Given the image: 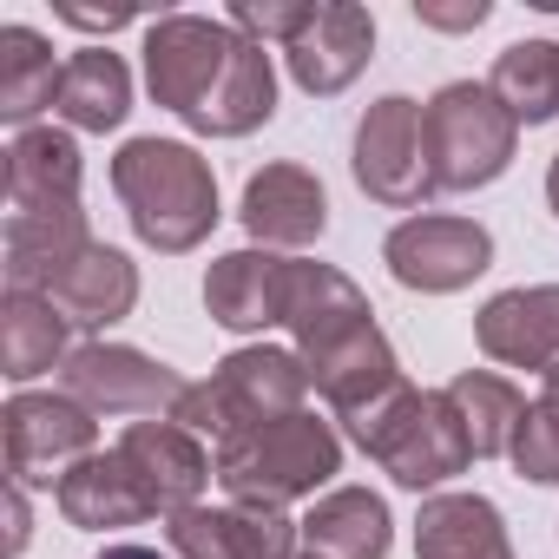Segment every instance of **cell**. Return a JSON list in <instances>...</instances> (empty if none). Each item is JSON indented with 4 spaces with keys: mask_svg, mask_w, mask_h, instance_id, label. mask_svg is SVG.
Instances as JSON below:
<instances>
[{
    "mask_svg": "<svg viewBox=\"0 0 559 559\" xmlns=\"http://www.w3.org/2000/svg\"><path fill=\"white\" fill-rule=\"evenodd\" d=\"M119 461L132 467V480L145 487V500H152V513H185V507H198V493H204V480L217 474V461L198 448V435L191 428H178V421H132L126 435H119Z\"/></svg>",
    "mask_w": 559,
    "mask_h": 559,
    "instance_id": "cell-15",
    "label": "cell"
},
{
    "mask_svg": "<svg viewBox=\"0 0 559 559\" xmlns=\"http://www.w3.org/2000/svg\"><path fill=\"white\" fill-rule=\"evenodd\" d=\"M237 217L263 250H304V243L323 237L330 198H323V178L304 171V165H263V171H250Z\"/></svg>",
    "mask_w": 559,
    "mask_h": 559,
    "instance_id": "cell-17",
    "label": "cell"
},
{
    "mask_svg": "<svg viewBox=\"0 0 559 559\" xmlns=\"http://www.w3.org/2000/svg\"><path fill=\"white\" fill-rule=\"evenodd\" d=\"M448 402L461 408V421H467V441H474V454H480V461H493V454H513V435H520V421H526V395H520L507 376L461 369V376L448 382Z\"/></svg>",
    "mask_w": 559,
    "mask_h": 559,
    "instance_id": "cell-26",
    "label": "cell"
},
{
    "mask_svg": "<svg viewBox=\"0 0 559 559\" xmlns=\"http://www.w3.org/2000/svg\"><path fill=\"white\" fill-rule=\"evenodd\" d=\"M546 204H552V217H559V158L546 165Z\"/></svg>",
    "mask_w": 559,
    "mask_h": 559,
    "instance_id": "cell-34",
    "label": "cell"
},
{
    "mask_svg": "<svg viewBox=\"0 0 559 559\" xmlns=\"http://www.w3.org/2000/svg\"><path fill=\"white\" fill-rule=\"evenodd\" d=\"M290 60V80L317 99L343 93L369 60H376V21L369 8H349V0H330V8H317V21L304 27L297 47H284Z\"/></svg>",
    "mask_w": 559,
    "mask_h": 559,
    "instance_id": "cell-18",
    "label": "cell"
},
{
    "mask_svg": "<svg viewBox=\"0 0 559 559\" xmlns=\"http://www.w3.org/2000/svg\"><path fill=\"white\" fill-rule=\"evenodd\" d=\"M290 284H297V257H276V250L250 243V250H230V257L211 263L204 310H211V323H224L237 336H257V330L290 317Z\"/></svg>",
    "mask_w": 559,
    "mask_h": 559,
    "instance_id": "cell-14",
    "label": "cell"
},
{
    "mask_svg": "<svg viewBox=\"0 0 559 559\" xmlns=\"http://www.w3.org/2000/svg\"><path fill=\"white\" fill-rule=\"evenodd\" d=\"M343 428H349V441L362 454L382 461V474L395 487H415V493L467 474V461H474L467 421L448 402V389H402V395H389L382 408H369V415H356Z\"/></svg>",
    "mask_w": 559,
    "mask_h": 559,
    "instance_id": "cell-5",
    "label": "cell"
},
{
    "mask_svg": "<svg viewBox=\"0 0 559 559\" xmlns=\"http://www.w3.org/2000/svg\"><path fill=\"white\" fill-rule=\"evenodd\" d=\"M474 343H480V356H493L500 369L552 376V369H559V284H533V290H500V297H487L480 317H474Z\"/></svg>",
    "mask_w": 559,
    "mask_h": 559,
    "instance_id": "cell-16",
    "label": "cell"
},
{
    "mask_svg": "<svg viewBox=\"0 0 559 559\" xmlns=\"http://www.w3.org/2000/svg\"><path fill=\"white\" fill-rule=\"evenodd\" d=\"M493 99L513 112V126H546L559 119V47L552 40H513L493 60Z\"/></svg>",
    "mask_w": 559,
    "mask_h": 559,
    "instance_id": "cell-27",
    "label": "cell"
},
{
    "mask_svg": "<svg viewBox=\"0 0 559 559\" xmlns=\"http://www.w3.org/2000/svg\"><path fill=\"white\" fill-rule=\"evenodd\" d=\"M487 14H493L487 0H461V8H435V0H421V8H415V21L421 27H441V34H474Z\"/></svg>",
    "mask_w": 559,
    "mask_h": 559,
    "instance_id": "cell-30",
    "label": "cell"
},
{
    "mask_svg": "<svg viewBox=\"0 0 559 559\" xmlns=\"http://www.w3.org/2000/svg\"><path fill=\"white\" fill-rule=\"evenodd\" d=\"M185 376L152 362L145 349L126 343H80L60 369V395H73L93 415H139V421H171L185 402Z\"/></svg>",
    "mask_w": 559,
    "mask_h": 559,
    "instance_id": "cell-9",
    "label": "cell"
},
{
    "mask_svg": "<svg viewBox=\"0 0 559 559\" xmlns=\"http://www.w3.org/2000/svg\"><path fill=\"white\" fill-rule=\"evenodd\" d=\"M171 559H297L304 520H284L276 507H185L165 526Z\"/></svg>",
    "mask_w": 559,
    "mask_h": 559,
    "instance_id": "cell-13",
    "label": "cell"
},
{
    "mask_svg": "<svg viewBox=\"0 0 559 559\" xmlns=\"http://www.w3.org/2000/svg\"><path fill=\"white\" fill-rule=\"evenodd\" d=\"M8 224H86L80 145L60 126H27L8 145Z\"/></svg>",
    "mask_w": 559,
    "mask_h": 559,
    "instance_id": "cell-12",
    "label": "cell"
},
{
    "mask_svg": "<svg viewBox=\"0 0 559 559\" xmlns=\"http://www.w3.org/2000/svg\"><path fill=\"white\" fill-rule=\"evenodd\" d=\"M304 559H310V552H304Z\"/></svg>",
    "mask_w": 559,
    "mask_h": 559,
    "instance_id": "cell-35",
    "label": "cell"
},
{
    "mask_svg": "<svg viewBox=\"0 0 559 559\" xmlns=\"http://www.w3.org/2000/svg\"><path fill=\"white\" fill-rule=\"evenodd\" d=\"M428 165H435V191H474V185H493L507 165H513V145H520V126L513 112L493 99V86H474V80H454L428 99Z\"/></svg>",
    "mask_w": 559,
    "mask_h": 559,
    "instance_id": "cell-7",
    "label": "cell"
},
{
    "mask_svg": "<svg viewBox=\"0 0 559 559\" xmlns=\"http://www.w3.org/2000/svg\"><path fill=\"white\" fill-rule=\"evenodd\" d=\"M112 191L158 257H185L217 230V178L178 139H132L112 158Z\"/></svg>",
    "mask_w": 559,
    "mask_h": 559,
    "instance_id": "cell-3",
    "label": "cell"
},
{
    "mask_svg": "<svg viewBox=\"0 0 559 559\" xmlns=\"http://www.w3.org/2000/svg\"><path fill=\"white\" fill-rule=\"evenodd\" d=\"M507 461L520 467V480L559 487V369L546 376L539 402L526 408V421H520V435H513V454H507Z\"/></svg>",
    "mask_w": 559,
    "mask_h": 559,
    "instance_id": "cell-28",
    "label": "cell"
},
{
    "mask_svg": "<svg viewBox=\"0 0 559 559\" xmlns=\"http://www.w3.org/2000/svg\"><path fill=\"white\" fill-rule=\"evenodd\" d=\"M317 21V0H237L230 8V27L243 34V40H284V47H297L304 40V27Z\"/></svg>",
    "mask_w": 559,
    "mask_h": 559,
    "instance_id": "cell-29",
    "label": "cell"
},
{
    "mask_svg": "<svg viewBox=\"0 0 559 559\" xmlns=\"http://www.w3.org/2000/svg\"><path fill=\"white\" fill-rule=\"evenodd\" d=\"M336 467H343V441L310 408H297L284 421H257V428L217 441V487L237 507H276L284 513L290 500L317 493Z\"/></svg>",
    "mask_w": 559,
    "mask_h": 559,
    "instance_id": "cell-4",
    "label": "cell"
},
{
    "mask_svg": "<svg viewBox=\"0 0 559 559\" xmlns=\"http://www.w3.org/2000/svg\"><path fill=\"white\" fill-rule=\"evenodd\" d=\"M0 421H8L14 487H60L86 454H99V415L73 395H14Z\"/></svg>",
    "mask_w": 559,
    "mask_h": 559,
    "instance_id": "cell-10",
    "label": "cell"
},
{
    "mask_svg": "<svg viewBox=\"0 0 559 559\" xmlns=\"http://www.w3.org/2000/svg\"><path fill=\"white\" fill-rule=\"evenodd\" d=\"M27 533H34V520H27V487H8V552H27Z\"/></svg>",
    "mask_w": 559,
    "mask_h": 559,
    "instance_id": "cell-32",
    "label": "cell"
},
{
    "mask_svg": "<svg viewBox=\"0 0 559 559\" xmlns=\"http://www.w3.org/2000/svg\"><path fill=\"white\" fill-rule=\"evenodd\" d=\"M389 507L369 487H336L304 513V552L310 559H389Z\"/></svg>",
    "mask_w": 559,
    "mask_h": 559,
    "instance_id": "cell-22",
    "label": "cell"
},
{
    "mask_svg": "<svg viewBox=\"0 0 559 559\" xmlns=\"http://www.w3.org/2000/svg\"><path fill=\"white\" fill-rule=\"evenodd\" d=\"M53 500H60V513H67L80 533H106V526H139V520H152V500H145V487L132 480V467L119 461V448L86 454V461L53 487Z\"/></svg>",
    "mask_w": 559,
    "mask_h": 559,
    "instance_id": "cell-21",
    "label": "cell"
},
{
    "mask_svg": "<svg viewBox=\"0 0 559 559\" xmlns=\"http://www.w3.org/2000/svg\"><path fill=\"white\" fill-rule=\"evenodd\" d=\"M145 86L204 139H243L276 112V67L230 21L165 14L145 27Z\"/></svg>",
    "mask_w": 559,
    "mask_h": 559,
    "instance_id": "cell-1",
    "label": "cell"
},
{
    "mask_svg": "<svg viewBox=\"0 0 559 559\" xmlns=\"http://www.w3.org/2000/svg\"><path fill=\"white\" fill-rule=\"evenodd\" d=\"M415 559H513L500 507L487 493H428L415 520Z\"/></svg>",
    "mask_w": 559,
    "mask_h": 559,
    "instance_id": "cell-20",
    "label": "cell"
},
{
    "mask_svg": "<svg viewBox=\"0 0 559 559\" xmlns=\"http://www.w3.org/2000/svg\"><path fill=\"white\" fill-rule=\"evenodd\" d=\"M53 112H60L73 132H112V126L132 112V73H126V60L106 53V47L73 53L67 73H60V99H53Z\"/></svg>",
    "mask_w": 559,
    "mask_h": 559,
    "instance_id": "cell-24",
    "label": "cell"
},
{
    "mask_svg": "<svg viewBox=\"0 0 559 559\" xmlns=\"http://www.w3.org/2000/svg\"><path fill=\"white\" fill-rule=\"evenodd\" d=\"M99 559H165L158 546H132V539H119V546H106Z\"/></svg>",
    "mask_w": 559,
    "mask_h": 559,
    "instance_id": "cell-33",
    "label": "cell"
},
{
    "mask_svg": "<svg viewBox=\"0 0 559 559\" xmlns=\"http://www.w3.org/2000/svg\"><path fill=\"white\" fill-rule=\"evenodd\" d=\"M382 263H389V276H395L402 290L454 297V290H467L474 276L493 263V237H487V224H474V217H441V211H428V217H408V224L389 230Z\"/></svg>",
    "mask_w": 559,
    "mask_h": 559,
    "instance_id": "cell-11",
    "label": "cell"
},
{
    "mask_svg": "<svg viewBox=\"0 0 559 559\" xmlns=\"http://www.w3.org/2000/svg\"><path fill=\"white\" fill-rule=\"evenodd\" d=\"M304 395H310L304 356L257 343V349H230L204 382H191L171 421L191 428V435L230 441V435H243V428H257V421H284V415H297Z\"/></svg>",
    "mask_w": 559,
    "mask_h": 559,
    "instance_id": "cell-6",
    "label": "cell"
},
{
    "mask_svg": "<svg viewBox=\"0 0 559 559\" xmlns=\"http://www.w3.org/2000/svg\"><path fill=\"white\" fill-rule=\"evenodd\" d=\"M47 297L67 310V323H80V330H112V323L132 317V304H139V270H132L126 250L86 243V250L53 276V284H47Z\"/></svg>",
    "mask_w": 559,
    "mask_h": 559,
    "instance_id": "cell-19",
    "label": "cell"
},
{
    "mask_svg": "<svg viewBox=\"0 0 559 559\" xmlns=\"http://www.w3.org/2000/svg\"><path fill=\"white\" fill-rule=\"evenodd\" d=\"M60 21H67V27H80V34H119V27H132V21H139V8H73V0H67Z\"/></svg>",
    "mask_w": 559,
    "mask_h": 559,
    "instance_id": "cell-31",
    "label": "cell"
},
{
    "mask_svg": "<svg viewBox=\"0 0 559 559\" xmlns=\"http://www.w3.org/2000/svg\"><path fill=\"white\" fill-rule=\"evenodd\" d=\"M67 310L47 290H8L0 304V376L34 382L47 369H67Z\"/></svg>",
    "mask_w": 559,
    "mask_h": 559,
    "instance_id": "cell-23",
    "label": "cell"
},
{
    "mask_svg": "<svg viewBox=\"0 0 559 559\" xmlns=\"http://www.w3.org/2000/svg\"><path fill=\"white\" fill-rule=\"evenodd\" d=\"M60 73L67 67H53V47L34 27H0V119L14 132H27V119L60 99Z\"/></svg>",
    "mask_w": 559,
    "mask_h": 559,
    "instance_id": "cell-25",
    "label": "cell"
},
{
    "mask_svg": "<svg viewBox=\"0 0 559 559\" xmlns=\"http://www.w3.org/2000/svg\"><path fill=\"white\" fill-rule=\"evenodd\" d=\"M428 106L421 99H408V93H389V99H376L369 112H362V126H356V185L376 198V204H389V211H415V204H428V191H435V165H428Z\"/></svg>",
    "mask_w": 559,
    "mask_h": 559,
    "instance_id": "cell-8",
    "label": "cell"
},
{
    "mask_svg": "<svg viewBox=\"0 0 559 559\" xmlns=\"http://www.w3.org/2000/svg\"><path fill=\"white\" fill-rule=\"evenodd\" d=\"M284 330L297 336V356L310 369V389L343 415H369L382 408L389 395L408 389L389 336L376 330V310L369 297L349 284L336 263H297V284H290V317Z\"/></svg>",
    "mask_w": 559,
    "mask_h": 559,
    "instance_id": "cell-2",
    "label": "cell"
}]
</instances>
